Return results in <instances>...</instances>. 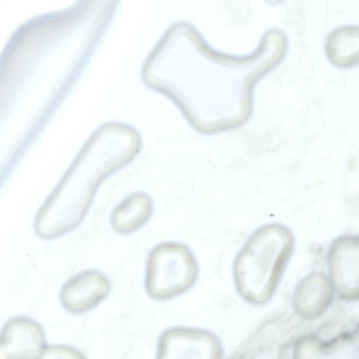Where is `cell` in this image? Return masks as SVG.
Listing matches in <instances>:
<instances>
[{
    "instance_id": "cell-1",
    "label": "cell",
    "mask_w": 359,
    "mask_h": 359,
    "mask_svg": "<svg viewBox=\"0 0 359 359\" xmlns=\"http://www.w3.org/2000/svg\"><path fill=\"white\" fill-rule=\"evenodd\" d=\"M292 231L278 223L255 231L237 254L233 273L236 287L246 298L259 301L274 290L291 257Z\"/></svg>"
},
{
    "instance_id": "cell-2",
    "label": "cell",
    "mask_w": 359,
    "mask_h": 359,
    "mask_svg": "<svg viewBox=\"0 0 359 359\" xmlns=\"http://www.w3.org/2000/svg\"><path fill=\"white\" fill-rule=\"evenodd\" d=\"M198 273L196 259L187 246L172 242L161 243L148 257L146 290L155 299H169L189 290Z\"/></svg>"
},
{
    "instance_id": "cell-3",
    "label": "cell",
    "mask_w": 359,
    "mask_h": 359,
    "mask_svg": "<svg viewBox=\"0 0 359 359\" xmlns=\"http://www.w3.org/2000/svg\"><path fill=\"white\" fill-rule=\"evenodd\" d=\"M41 325L24 316L8 320L0 332V359H39L46 348Z\"/></svg>"
},
{
    "instance_id": "cell-4",
    "label": "cell",
    "mask_w": 359,
    "mask_h": 359,
    "mask_svg": "<svg viewBox=\"0 0 359 359\" xmlns=\"http://www.w3.org/2000/svg\"><path fill=\"white\" fill-rule=\"evenodd\" d=\"M110 290V281L103 273L87 270L66 282L60 293L61 302L72 313H84L102 302Z\"/></svg>"
},
{
    "instance_id": "cell-5",
    "label": "cell",
    "mask_w": 359,
    "mask_h": 359,
    "mask_svg": "<svg viewBox=\"0 0 359 359\" xmlns=\"http://www.w3.org/2000/svg\"><path fill=\"white\" fill-rule=\"evenodd\" d=\"M156 359H215V346L210 337L203 332L172 327L160 336Z\"/></svg>"
},
{
    "instance_id": "cell-6",
    "label": "cell",
    "mask_w": 359,
    "mask_h": 359,
    "mask_svg": "<svg viewBox=\"0 0 359 359\" xmlns=\"http://www.w3.org/2000/svg\"><path fill=\"white\" fill-rule=\"evenodd\" d=\"M328 269L337 289L345 296L358 294L359 238L344 235L336 238L328 252Z\"/></svg>"
},
{
    "instance_id": "cell-7",
    "label": "cell",
    "mask_w": 359,
    "mask_h": 359,
    "mask_svg": "<svg viewBox=\"0 0 359 359\" xmlns=\"http://www.w3.org/2000/svg\"><path fill=\"white\" fill-rule=\"evenodd\" d=\"M153 210L154 203L148 194L134 193L114 208L111 216V226L118 233H131L147 223Z\"/></svg>"
},
{
    "instance_id": "cell-8",
    "label": "cell",
    "mask_w": 359,
    "mask_h": 359,
    "mask_svg": "<svg viewBox=\"0 0 359 359\" xmlns=\"http://www.w3.org/2000/svg\"><path fill=\"white\" fill-rule=\"evenodd\" d=\"M39 359H87L79 350L64 345L46 346Z\"/></svg>"
}]
</instances>
